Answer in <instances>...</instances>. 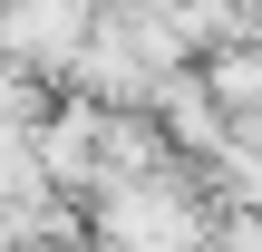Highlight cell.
Returning a JSON list of instances; mask_svg holds the SVG:
<instances>
[{
	"mask_svg": "<svg viewBox=\"0 0 262 252\" xmlns=\"http://www.w3.org/2000/svg\"><path fill=\"white\" fill-rule=\"evenodd\" d=\"M214 87H224L233 107H253L262 97V58H214Z\"/></svg>",
	"mask_w": 262,
	"mask_h": 252,
	"instance_id": "2",
	"label": "cell"
},
{
	"mask_svg": "<svg viewBox=\"0 0 262 252\" xmlns=\"http://www.w3.org/2000/svg\"><path fill=\"white\" fill-rule=\"evenodd\" d=\"M97 233H107V252H185L194 243V214H185L165 185H107Z\"/></svg>",
	"mask_w": 262,
	"mask_h": 252,
	"instance_id": "1",
	"label": "cell"
}]
</instances>
